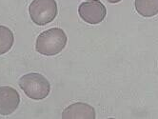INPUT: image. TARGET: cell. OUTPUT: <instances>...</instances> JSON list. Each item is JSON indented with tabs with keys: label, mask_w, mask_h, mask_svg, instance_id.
<instances>
[{
	"label": "cell",
	"mask_w": 158,
	"mask_h": 119,
	"mask_svg": "<svg viewBox=\"0 0 158 119\" xmlns=\"http://www.w3.org/2000/svg\"><path fill=\"white\" fill-rule=\"evenodd\" d=\"M67 41V35L62 29L52 28L38 35L35 43V50L42 55H56L64 50Z\"/></svg>",
	"instance_id": "obj_1"
},
{
	"label": "cell",
	"mask_w": 158,
	"mask_h": 119,
	"mask_svg": "<svg viewBox=\"0 0 158 119\" xmlns=\"http://www.w3.org/2000/svg\"><path fill=\"white\" fill-rule=\"evenodd\" d=\"M94 109L86 103H74L68 106L62 113L63 119H94Z\"/></svg>",
	"instance_id": "obj_6"
},
{
	"label": "cell",
	"mask_w": 158,
	"mask_h": 119,
	"mask_svg": "<svg viewBox=\"0 0 158 119\" xmlns=\"http://www.w3.org/2000/svg\"><path fill=\"white\" fill-rule=\"evenodd\" d=\"M29 14L33 23L47 25L57 15V4L55 0H33L30 4Z\"/></svg>",
	"instance_id": "obj_3"
},
{
	"label": "cell",
	"mask_w": 158,
	"mask_h": 119,
	"mask_svg": "<svg viewBox=\"0 0 158 119\" xmlns=\"http://www.w3.org/2000/svg\"><path fill=\"white\" fill-rule=\"evenodd\" d=\"M107 1H108L109 3H111V4H115V3L120 2L121 0H107Z\"/></svg>",
	"instance_id": "obj_9"
},
{
	"label": "cell",
	"mask_w": 158,
	"mask_h": 119,
	"mask_svg": "<svg viewBox=\"0 0 158 119\" xmlns=\"http://www.w3.org/2000/svg\"><path fill=\"white\" fill-rule=\"evenodd\" d=\"M135 10L143 17L158 14V0H135Z\"/></svg>",
	"instance_id": "obj_7"
},
{
	"label": "cell",
	"mask_w": 158,
	"mask_h": 119,
	"mask_svg": "<svg viewBox=\"0 0 158 119\" xmlns=\"http://www.w3.org/2000/svg\"><path fill=\"white\" fill-rule=\"evenodd\" d=\"M20 96L17 91L9 86L0 87V114L10 115L19 106Z\"/></svg>",
	"instance_id": "obj_5"
},
{
	"label": "cell",
	"mask_w": 158,
	"mask_h": 119,
	"mask_svg": "<svg viewBox=\"0 0 158 119\" xmlns=\"http://www.w3.org/2000/svg\"><path fill=\"white\" fill-rule=\"evenodd\" d=\"M19 87L28 97L33 100H42L49 95L51 84L44 75L31 72L19 79Z\"/></svg>",
	"instance_id": "obj_2"
},
{
	"label": "cell",
	"mask_w": 158,
	"mask_h": 119,
	"mask_svg": "<svg viewBox=\"0 0 158 119\" xmlns=\"http://www.w3.org/2000/svg\"><path fill=\"white\" fill-rule=\"evenodd\" d=\"M15 36L8 27L0 25V55L8 52L13 48Z\"/></svg>",
	"instance_id": "obj_8"
},
{
	"label": "cell",
	"mask_w": 158,
	"mask_h": 119,
	"mask_svg": "<svg viewBox=\"0 0 158 119\" xmlns=\"http://www.w3.org/2000/svg\"><path fill=\"white\" fill-rule=\"evenodd\" d=\"M78 14L85 22L96 25L101 23L106 17L107 10L104 4L99 0H89L79 5Z\"/></svg>",
	"instance_id": "obj_4"
}]
</instances>
